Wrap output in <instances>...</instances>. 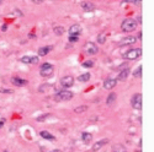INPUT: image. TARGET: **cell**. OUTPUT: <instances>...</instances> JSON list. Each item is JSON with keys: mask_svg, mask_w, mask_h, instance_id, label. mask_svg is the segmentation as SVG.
Returning a JSON list of instances; mask_svg holds the SVG:
<instances>
[{"mask_svg": "<svg viewBox=\"0 0 154 152\" xmlns=\"http://www.w3.org/2000/svg\"><path fill=\"white\" fill-rule=\"evenodd\" d=\"M53 66L49 64V63H43L41 65V69H40V75L43 76V77H48L53 74Z\"/></svg>", "mask_w": 154, "mask_h": 152, "instance_id": "4", "label": "cell"}, {"mask_svg": "<svg viewBox=\"0 0 154 152\" xmlns=\"http://www.w3.org/2000/svg\"><path fill=\"white\" fill-rule=\"evenodd\" d=\"M131 104L134 109L139 110V109H142V95L140 93H136L133 95L132 99H131Z\"/></svg>", "mask_w": 154, "mask_h": 152, "instance_id": "6", "label": "cell"}, {"mask_svg": "<svg viewBox=\"0 0 154 152\" xmlns=\"http://www.w3.org/2000/svg\"><path fill=\"white\" fill-rule=\"evenodd\" d=\"M21 63H23V64H30V57H22Z\"/></svg>", "mask_w": 154, "mask_h": 152, "instance_id": "27", "label": "cell"}, {"mask_svg": "<svg viewBox=\"0 0 154 152\" xmlns=\"http://www.w3.org/2000/svg\"><path fill=\"white\" fill-rule=\"evenodd\" d=\"M84 52H85L86 54H89V55H94V54H97L99 48H97V45H96L95 43H93V42H86L85 45H84Z\"/></svg>", "mask_w": 154, "mask_h": 152, "instance_id": "5", "label": "cell"}, {"mask_svg": "<svg viewBox=\"0 0 154 152\" xmlns=\"http://www.w3.org/2000/svg\"><path fill=\"white\" fill-rule=\"evenodd\" d=\"M40 135L45 139V140H48V141H53V140H56V137H54L52 134H49L48 131H46V130L41 131V133H40Z\"/></svg>", "mask_w": 154, "mask_h": 152, "instance_id": "16", "label": "cell"}, {"mask_svg": "<svg viewBox=\"0 0 154 152\" xmlns=\"http://www.w3.org/2000/svg\"><path fill=\"white\" fill-rule=\"evenodd\" d=\"M82 7H83V10L85 12H91V11H94L95 5L93 3H90V1H83L82 3Z\"/></svg>", "mask_w": 154, "mask_h": 152, "instance_id": "13", "label": "cell"}, {"mask_svg": "<svg viewBox=\"0 0 154 152\" xmlns=\"http://www.w3.org/2000/svg\"><path fill=\"white\" fill-rule=\"evenodd\" d=\"M133 76H134V77H140V76H142V65L138 66V68L133 71Z\"/></svg>", "mask_w": 154, "mask_h": 152, "instance_id": "23", "label": "cell"}, {"mask_svg": "<svg viewBox=\"0 0 154 152\" xmlns=\"http://www.w3.org/2000/svg\"><path fill=\"white\" fill-rule=\"evenodd\" d=\"M121 28L125 32H133L137 28V21L133 19H126L121 25Z\"/></svg>", "mask_w": 154, "mask_h": 152, "instance_id": "1", "label": "cell"}, {"mask_svg": "<svg viewBox=\"0 0 154 152\" xmlns=\"http://www.w3.org/2000/svg\"><path fill=\"white\" fill-rule=\"evenodd\" d=\"M112 152H127L126 147L121 144H116V145H113L112 146Z\"/></svg>", "mask_w": 154, "mask_h": 152, "instance_id": "17", "label": "cell"}, {"mask_svg": "<svg viewBox=\"0 0 154 152\" xmlns=\"http://www.w3.org/2000/svg\"><path fill=\"white\" fill-rule=\"evenodd\" d=\"M4 123H5V119H0V128L4 125Z\"/></svg>", "mask_w": 154, "mask_h": 152, "instance_id": "31", "label": "cell"}, {"mask_svg": "<svg viewBox=\"0 0 154 152\" xmlns=\"http://www.w3.org/2000/svg\"><path fill=\"white\" fill-rule=\"evenodd\" d=\"M60 85L64 87V88H69L74 85V77L70 75H67V76H63L60 79Z\"/></svg>", "mask_w": 154, "mask_h": 152, "instance_id": "7", "label": "cell"}, {"mask_svg": "<svg viewBox=\"0 0 154 152\" xmlns=\"http://www.w3.org/2000/svg\"><path fill=\"white\" fill-rule=\"evenodd\" d=\"M116 85H117L116 79H112V77H107L104 81V88H105V90H112V88Z\"/></svg>", "mask_w": 154, "mask_h": 152, "instance_id": "10", "label": "cell"}, {"mask_svg": "<svg viewBox=\"0 0 154 152\" xmlns=\"http://www.w3.org/2000/svg\"><path fill=\"white\" fill-rule=\"evenodd\" d=\"M128 75H130V69H123V70L120 71V74L117 75L116 81H125V80L128 77Z\"/></svg>", "mask_w": 154, "mask_h": 152, "instance_id": "14", "label": "cell"}, {"mask_svg": "<svg viewBox=\"0 0 154 152\" xmlns=\"http://www.w3.org/2000/svg\"><path fill=\"white\" fill-rule=\"evenodd\" d=\"M78 41H79V37H72V36H69V42L70 43H75Z\"/></svg>", "mask_w": 154, "mask_h": 152, "instance_id": "28", "label": "cell"}, {"mask_svg": "<svg viewBox=\"0 0 154 152\" xmlns=\"http://www.w3.org/2000/svg\"><path fill=\"white\" fill-rule=\"evenodd\" d=\"M53 49V47H51V45H47V47H41L40 49H38V55L40 57H46L51 50Z\"/></svg>", "mask_w": 154, "mask_h": 152, "instance_id": "15", "label": "cell"}, {"mask_svg": "<svg viewBox=\"0 0 154 152\" xmlns=\"http://www.w3.org/2000/svg\"><path fill=\"white\" fill-rule=\"evenodd\" d=\"M33 3H36V4H40V3H43L42 0H33Z\"/></svg>", "mask_w": 154, "mask_h": 152, "instance_id": "32", "label": "cell"}, {"mask_svg": "<svg viewBox=\"0 0 154 152\" xmlns=\"http://www.w3.org/2000/svg\"><path fill=\"white\" fill-rule=\"evenodd\" d=\"M82 140L84 141V142H90L91 140H93V135L90 134V133H83L82 134Z\"/></svg>", "mask_w": 154, "mask_h": 152, "instance_id": "19", "label": "cell"}, {"mask_svg": "<svg viewBox=\"0 0 154 152\" xmlns=\"http://www.w3.org/2000/svg\"><path fill=\"white\" fill-rule=\"evenodd\" d=\"M109 142V139H102V140H99V141H96L94 145H93V151L94 152H97L100 148H102L106 144Z\"/></svg>", "mask_w": 154, "mask_h": 152, "instance_id": "11", "label": "cell"}, {"mask_svg": "<svg viewBox=\"0 0 154 152\" xmlns=\"http://www.w3.org/2000/svg\"><path fill=\"white\" fill-rule=\"evenodd\" d=\"M97 42H99L100 44H104V43L106 42V33H100V34L97 36Z\"/></svg>", "mask_w": 154, "mask_h": 152, "instance_id": "22", "label": "cell"}, {"mask_svg": "<svg viewBox=\"0 0 154 152\" xmlns=\"http://www.w3.org/2000/svg\"><path fill=\"white\" fill-rule=\"evenodd\" d=\"M38 57H30V64H37Z\"/></svg>", "mask_w": 154, "mask_h": 152, "instance_id": "26", "label": "cell"}, {"mask_svg": "<svg viewBox=\"0 0 154 152\" xmlns=\"http://www.w3.org/2000/svg\"><path fill=\"white\" fill-rule=\"evenodd\" d=\"M5 152H8V151H5Z\"/></svg>", "mask_w": 154, "mask_h": 152, "instance_id": "35", "label": "cell"}, {"mask_svg": "<svg viewBox=\"0 0 154 152\" xmlns=\"http://www.w3.org/2000/svg\"><path fill=\"white\" fill-rule=\"evenodd\" d=\"M89 80H90V74H89V72H85V74L80 75L78 77V81H80V82H86Z\"/></svg>", "mask_w": 154, "mask_h": 152, "instance_id": "20", "label": "cell"}, {"mask_svg": "<svg viewBox=\"0 0 154 152\" xmlns=\"http://www.w3.org/2000/svg\"><path fill=\"white\" fill-rule=\"evenodd\" d=\"M11 82L14 83L15 86H17V87H22L25 85H27V81L26 80H23L21 77H17V76H14V77L11 79Z\"/></svg>", "mask_w": 154, "mask_h": 152, "instance_id": "12", "label": "cell"}, {"mask_svg": "<svg viewBox=\"0 0 154 152\" xmlns=\"http://www.w3.org/2000/svg\"><path fill=\"white\" fill-rule=\"evenodd\" d=\"M136 42H137V38H136V37L128 36V37L122 38V41L120 42V45H122V47H125V45H132V44H134Z\"/></svg>", "mask_w": 154, "mask_h": 152, "instance_id": "9", "label": "cell"}, {"mask_svg": "<svg viewBox=\"0 0 154 152\" xmlns=\"http://www.w3.org/2000/svg\"><path fill=\"white\" fill-rule=\"evenodd\" d=\"M0 4H2V1H0Z\"/></svg>", "mask_w": 154, "mask_h": 152, "instance_id": "34", "label": "cell"}, {"mask_svg": "<svg viewBox=\"0 0 154 152\" xmlns=\"http://www.w3.org/2000/svg\"><path fill=\"white\" fill-rule=\"evenodd\" d=\"M53 32H54L57 36H62L66 31H64V27H63V26H57V27L53 28Z\"/></svg>", "mask_w": 154, "mask_h": 152, "instance_id": "21", "label": "cell"}, {"mask_svg": "<svg viewBox=\"0 0 154 152\" xmlns=\"http://www.w3.org/2000/svg\"><path fill=\"white\" fill-rule=\"evenodd\" d=\"M88 109V106H80V107H76L75 109H74V112L75 113H83V112H85Z\"/></svg>", "mask_w": 154, "mask_h": 152, "instance_id": "25", "label": "cell"}, {"mask_svg": "<svg viewBox=\"0 0 154 152\" xmlns=\"http://www.w3.org/2000/svg\"><path fill=\"white\" fill-rule=\"evenodd\" d=\"M0 92H2V93H12V91L8 90V88H6V90H4V88H0Z\"/></svg>", "mask_w": 154, "mask_h": 152, "instance_id": "29", "label": "cell"}, {"mask_svg": "<svg viewBox=\"0 0 154 152\" xmlns=\"http://www.w3.org/2000/svg\"><path fill=\"white\" fill-rule=\"evenodd\" d=\"M115 101H116V93L115 92H111L109 96H107V98H106V104L107 106H111Z\"/></svg>", "mask_w": 154, "mask_h": 152, "instance_id": "18", "label": "cell"}, {"mask_svg": "<svg viewBox=\"0 0 154 152\" xmlns=\"http://www.w3.org/2000/svg\"><path fill=\"white\" fill-rule=\"evenodd\" d=\"M8 30V26H6V25H3V26H2V31L4 32V31H6Z\"/></svg>", "mask_w": 154, "mask_h": 152, "instance_id": "30", "label": "cell"}, {"mask_svg": "<svg viewBox=\"0 0 154 152\" xmlns=\"http://www.w3.org/2000/svg\"><path fill=\"white\" fill-rule=\"evenodd\" d=\"M73 98V92L72 91H68V90H62V91H58L54 96V99L57 102H62V101H69Z\"/></svg>", "mask_w": 154, "mask_h": 152, "instance_id": "2", "label": "cell"}, {"mask_svg": "<svg viewBox=\"0 0 154 152\" xmlns=\"http://www.w3.org/2000/svg\"><path fill=\"white\" fill-rule=\"evenodd\" d=\"M83 66L84 68H93L94 66V60H86V61H84Z\"/></svg>", "mask_w": 154, "mask_h": 152, "instance_id": "24", "label": "cell"}, {"mask_svg": "<svg viewBox=\"0 0 154 152\" xmlns=\"http://www.w3.org/2000/svg\"><path fill=\"white\" fill-rule=\"evenodd\" d=\"M140 55H142V49L140 48H133V49L127 50V52L125 53V58L128 59V60H136Z\"/></svg>", "mask_w": 154, "mask_h": 152, "instance_id": "3", "label": "cell"}, {"mask_svg": "<svg viewBox=\"0 0 154 152\" xmlns=\"http://www.w3.org/2000/svg\"><path fill=\"white\" fill-rule=\"evenodd\" d=\"M83 32V28H82V26L80 25H73V26H70L69 27V30H68V33H69V36H72V37H79V34Z\"/></svg>", "mask_w": 154, "mask_h": 152, "instance_id": "8", "label": "cell"}, {"mask_svg": "<svg viewBox=\"0 0 154 152\" xmlns=\"http://www.w3.org/2000/svg\"><path fill=\"white\" fill-rule=\"evenodd\" d=\"M51 152H60L59 150H53V151H51Z\"/></svg>", "mask_w": 154, "mask_h": 152, "instance_id": "33", "label": "cell"}]
</instances>
